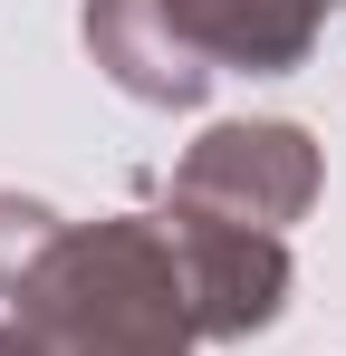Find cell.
I'll list each match as a JSON object with an SVG mask.
<instances>
[{
	"mask_svg": "<svg viewBox=\"0 0 346 356\" xmlns=\"http://www.w3.org/2000/svg\"><path fill=\"white\" fill-rule=\"evenodd\" d=\"M58 232H67V212H49L39 193H0V298L58 250Z\"/></svg>",
	"mask_w": 346,
	"mask_h": 356,
	"instance_id": "obj_6",
	"label": "cell"
},
{
	"mask_svg": "<svg viewBox=\"0 0 346 356\" xmlns=\"http://www.w3.org/2000/svg\"><path fill=\"white\" fill-rule=\"evenodd\" d=\"M327 10L337 0H154L173 39L212 67H240V77H288L308 67V49L327 39Z\"/></svg>",
	"mask_w": 346,
	"mask_h": 356,
	"instance_id": "obj_4",
	"label": "cell"
},
{
	"mask_svg": "<svg viewBox=\"0 0 346 356\" xmlns=\"http://www.w3.org/2000/svg\"><path fill=\"white\" fill-rule=\"evenodd\" d=\"M0 356H202L164 222H67L58 250L10 289Z\"/></svg>",
	"mask_w": 346,
	"mask_h": 356,
	"instance_id": "obj_1",
	"label": "cell"
},
{
	"mask_svg": "<svg viewBox=\"0 0 346 356\" xmlns=\"http://www.w3.org/2000/svg\"><path fill=\"white\" fill-rule=\"evenodd\" d=\"M173 270H183V298H192V337H260L288 308V241L279 232H240V222H202V212H164Z\"/></svg>",
	"mask_w": 346,
	"mask_h": 356,
	"instance_id": "obj_3",
	"label": "cell"
},
{
	"mask_svg": "<svg viewBox=\"0 0 346 356\" xmlns=\"http://www.w3.org/2000/svg\"><path fill=\"white\" fill-rule=\"evenodd\" d=\"M318 183H327V164H318V135L308 125L231 116L173 164V202L202 212V222H240V232H279L288 241V222L318 202Z\"/></svg>",
	"mask_w": 346,
	"mask_h": 356,
	"instance_id": "obj_2",
	"label": "cell"
},
{
	"mask_svg": "<svg viewBox=\"0 0 346 356\" xmlns=\"http://www.w3.org/2000/svg\"><path fill=\"white\" fill-rule=\"evenodd\" d=\"M77 39L106 67V87H125L135 106H202L212 97V67L154 19V0H77Z\"/></svg>",
	"mask_w": 346,
	"mask_h": 356,
	"instance_id": "obj_5",
	"label": "cell"
}]
</instances>
